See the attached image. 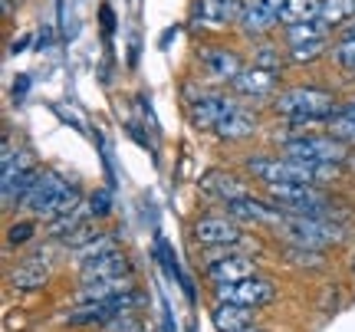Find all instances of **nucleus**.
Listing matches in <instances>:
<instances>
[{"instance_id":"0eeeda50","label":"nucleus","mask_w":355,"mask_h":332,"mask_svg":"<svg viewBox=\"0 0 355 332\" xmlns=\"http://www.w3.org/2000/svg\"><path fill=\"white\" fill-rule=\"evenodd\" d=\"M191 241L201 247H237L243 241V224L224 214H201L191 224Z\"/></svg>"},{"instance_id":"393cba45","label":"nucleus","mask_w":355,"mask_h":332,"mask_svg":"<svg viewBox=\"0 0 355 332\" xmlns=\"http://www.w3.org/2000/svg\"><path fill=\"white\" fill-rule=\"evenodd\" d=\"M329 50V40H309V43H293L286 46L290 53V63L293 66H306V63H316L322 53Z\"/></svg>"},{"instance_id":"412c9836","label":"nucleus","mask_w":355,"mask_h":332,"mask_svg":"<svg viewBox=\"0 0 355 332\" xmlns=\"http://www.w3.org/2000/svg\"><path fill=\"white\" fill-rule=\"evenodd\" d=\"M319 20L329 26L332 33H336V30H345V26L355 20V0H322Z\"/></svg>"},{"instance_id":"f8f14e48","label":"nucleus","mask_w":355,"mask_h":332,"mask_svg":"<svg viewBox=\"0 0 355 332\" xmlns=\"http://www.w3.org/2000/svg\"><path fill=\"white\" fill-rule=\"evenodd\" d=\"M204 273H207V283H211V286H217V283H241L257 273V260L247 254H237L234 247H224L220 256L211 260Z\"/></svg>"},{"instance_id":"2f4dec72","label":"nucleus","mask_w":355,"mask_h":332,"mask_svg":"<svg viewBox=\"0 0 355 332\" xmlns=\"http://www.w3.org/2000/svg\"><path fill=\"white\" fill-rule=\"evenodd\" d=\"M247 332H266V329H263V326H250V329H247Z\"/></svg>"},{"instance_id":"2eb2a0df","label":"nucleus","mask_w":355,"mask_h":332,"mask_svg":"<svg viewBox=\"0 0 355 332\" xmlns=\"http://www.w3.org/2000/svg\"><path fill=\"white\" fill-rule=\"evenodd\" d=\"M119 277H132V260L122 250H109V254L79 260V283H96V280H119Z\"/></svg>"},{"instance_id":"9d476101","label":"nucleus","mask_w":355,"mask_h":332,"mask_svg":"<svg viewBox=\"0 0 355 332\" xmlns=\"http://www.w3.org/2000/svg\"><path fill=\"white\" fill-rule=\"evenodd\" d=\"M237 105H241V99H237L234 92H207L204 99L188 105V122L198 128V132H214Z\"/></svg>"},{"instance_id":"6ab92c4d","label":"nucleus","mask_w":355,"mask_h":332,"mask_svg":"<svg viewBox=\"0 0 355 332\" xmlns=\"http://www.w3.org/2000/svg\"><path fill=\"white\" fill-rule=\"evenodd\" d=\"M46 280H50V267L40 256L24 260V263H17L10 270V283L17 290H40V286H46Z\"/></svg>"},{"instance_id":"f257e3e1","label":"nucleus","mask_w":355,"mask_h":332,"mask_svg":"<svg viewBox=\"0 0 355 332\" xmlns=\"http://www.w3.org/2000/svg\"><path fill=\"white\" fill-rule=\"evenodd\" d=\"M336 109H339L336 92L322 89V86H290V89H279L273 99V112L283 119V125L290 132L326 125Z\"/></svg>"},{"instance_id":"20e7f679","label":"nucleus","mask_w":355,"mask_h":332,"mask_svg":"<svg viewBox=\"0 0 355 332\" xmlns=\"http://www.w3.org/2000/svg\"><path fill=\"white\" fill-rule=\"evenodd\" d=\"M266 198L283 211V214H309V218H332L336 214V198L322 191V184H266Z\"/></svg>"},{"instance_id":"bb28decb","label":"nucleus","mask_w":355,"mask_h":332,"mask_svg":"<svg viewBox=\"0 0 355 332\" xmlns=\"http://www.w3.org/2000/svg\"><path fill=\"white\" fill-rule=\"evenodd\" d=\"M109 250H119V243H115V237H112V234H99L96 241L83 243V247L76 250V256H79V260H89V256L109 254Z\"/></svg>"},{"instance_id":"423d86ee","label":"nucleus","mask_w":355,"mask_h":332,"mask_svg":"<svg viewBox=\"0 0 355 332\" xmlns=\"http://www.w3.org/2000/svg\"><path fill=\"white\" fill-rule=\"evenodd\" d=\"M214 299H224V303H237V306H250V309H266L273 299H277V283L254 273L241 283H217L211 286Z\"/></svg>"},{"instance_id":"4468645a","label":"nucleus","mask_w":355,"mask_h":332,"mask_svg":"<svg viewBox=\"0 0 355 332\" xmlns=\"http://www.w3.org/2000/svg\"><path fill=\"white\" fill-rule=\"evenodd\" d=\"M234 220H241V224H254V227H279L283 224V211H279L273 201H260L254 194H247V198H237V201H230L224 204Z\"/></svg>"},{"instance_id":"1a4fd4ad","label":"nucleus","mask_w":355,"mask_h":332,"mask_svg":"<svg viewBox=\"0 0 355 332\" xmlns=\"http://www.w3.org/2000/svg\"><path fill=\"white\" fill-rule=\"evenodd\" d=\"M198 63H201L204 79H211L217 86H230L243 73V66H247L241 53L230 50V46H201Z\"/></svg>"},{"instance_id":"7c9ffc66","label":"nucleus","mask_w":355,"mask_h":332,"mask_svg":"<svg viewBox=\"0 0 355 332\" xmlns=\"http://www.w3.org/2000/svg\"><path fill=\"white\" fill-rule=\"evenodd\" d=\"M349 273H352V280H355V250H352V256H349Z\"/></svg>"},{"instance_id":"4be33fe9","label":"nucleus","mask_w":355,"mask_h":332,"mask_svg":"<svg viewBox=\"0 0 355 332\" xmlns=\"http://www.w3.org/2000/svg\"><path fill=\"white\" fill-rule=\"evenodd\" d=\"M132 290V280L128 277H119V280H96V283H83V293L79 299L83 303H92V299H109V296H122Z\"/></svg>"},{"instance_id":"6e6552de","label":"nucleus","mask_w":355,"mask_h":332,"mask_svg":"<svg viewBox=\"0 0 355 332\" xmlns=\"http://www.w3.org/2000/svg\"><path fill=\"white\" fill-rule=\"evenodd\" d=\"M230 92L241 103H273L279 92V73L260 69V66H243V73L230 82Z\"/></svg>"},{"instance_id":"5701e85b","label":"nucleus","mask_w":355,"mask_h":332,"mask_svg":"<svg viewBox=\"0 0 355 332\" xmlns=\"http://www.w3.org/2000/svg\"><path fill=\"white\" fill-rule=\"evenodd\" d=\"M329 37H332V30L322 24V20L283 26V46H293V43H309V40H329Z\"/></svg>"},{"instance_id":"dca6fc26","label":"nucleus","mask_w":355,"mask_h":332,"mask_svg":"<svg viewBox=\"0 0 355 332\" xmlns=\"http://www.w3.org/2000/svg\"><path fill=\"white\" fill-rule=\"evenodd\" d=\"M201 191L211 198V201H220V204H230L237 198H247L250 194V184L243 178H237L234 171H207L201 178Z\"/></svg>"},{"instance_id":"b1692460","label":"nucleus","mask_w":355,"mask_h":332,"mask_svg":"<svg viewBox=\"0 0 355 332\" xmlns=\"http://www.w3.org/2000/svg\"><path fill=\"white\" fill-rule=\"evenodd\" d=\"M254 66L270 69V73H283L290 66V53H286V46L279 50V43H260L254 50Z\"/></svg>"},{"instance_id":"c756f323","label":"nucleus","mask_w":355,"mask_h":332,"mask_svg":"<svg viewBox=\"0 0 355 332\" xmlns=\"http://www.w3.org/2000/svg\"><path fill=\"white\" fill-rule=\"evenodd\" d=\"M112 332H141V322L135 316H122V320L112 326Z\"/></svg>"},{"instance_id":"cd10ccee","label":"nucleus","mask_w":355,"mask_h":332,"mask_svg":"<svg viewBox=\"0 0 355 332\" xmlns=\"http://www.w3.org/2000/svg\"><path fill=\"white\" fill-rule=\"evenodd\" d=\"M33 234H37V218H24V220H13L10 227H7V243H17V247H20V243H26L30 241V237H33Z\"/></svg>"},{"instance_id":"c85d7f7f","label":"nucleus","mask_w":355,"mask_h":332,"mask_svg":"<svg viewBox=\"0 0 355 332\" xmlns=\"http://www.w3.org/2000/svg\"><path fill=\"white\" fill-rule=\"evenodd\" d=\"M105 211H109V194L96 191L92 198H89V214H92V218H102Z\"/></svg>"},{"instance_id":"ddd939ff","label":"nucleus","mask_w":355,"mask_h":332,"mask_svg":"<svg viewBox=\"0 0 355 332\" xmlns=\"http://www.w3.org/2000/svg\"><path fill=\"white\" fill-rule=\"evenodd\" d=\"M247 0H198L194 3V26L204 30H227L241 24Z\"/></svg>"},{"instance_id":"39448f33","label":"nucleus","mask_w":355,"mask_h":332,"mask_svg":"<svg viewBox=\"0 0 355 332\" xmlns=\"http://www.w3.org/2000/svg\"><path fill=\"white\" fill-rule=\"evenodd\" d=\"M279 234L300 250H326L343 241V227L332 218H309V214H283Z\"/></svg>"},{"instance_id":"9b49d317","label":"nucleus","mask_w":355,"mask_h":332,"mask_svg":"<svg viewBox=\"0 0 355 332\" xmlns=\"http://www.w3.org/2000/svg\"><path fill=\"white\" fill-rule=\"evenodd\" d=\"M279 13H283V0H247L237 30H241L247 40L266 37L270 30L279 26Z\"/></svg>"},{"instance_id":"aec40b11","label":"nucleus","mask_w":355,"mask_h":332,"mask_svg":"<svg viewBox=\"0 0 355 332\" xmlns=\"http://www.w3.org/2000/svg\"><path fill=\"white\" fill-rule=\"evenodd\" d=\"M322 0H283V13H279V26H296L319 20Z\"/></svg>"},{"instance_id":"f03ea898","label":"nucleus","mask_w":355,"mask_h":332,"mask_svg":"<svg viewBox=\"0 0 355 332\" xmlns=\"http://www.w3.org/2000/svg\"><path fill=\"white\" fill-rule=\"evenodd\" d=\"M83 204V191L60 171H40L30 198L24 201V211L37 220H56L60 214H69Z\"/></svg>"},{"instance_id":"a211bd4d","label":"nucleus","mask_w":355,"mask_h":332,"mask_svg":"<svg viewBox=\"0 0 355 332\" xmlns=\"http://www.w3.org/2000/svg\"><path fill=\"white\" fill-rule=\"evenodd\" d=\"M254 313L250 306H237V303H224V299H214L211 306V322H214L217 332H247L254 326Z\"/></svg>"},{"instance_id":"a878e982","label":"nucleus","mask_w":355,"mask_h":332,"mask_svg":"<svg viewBox=\"0 0 355 332\" xmlns=\"http://www.w3.org/2000/svg\"><path fill=\"white\" fill-rule=\"evenodd\" d=\"M332 60H336V66L343 69V73H349V76H355V37H345L332 46Z\"/></svg>"},{"instance_id":"7ed1b4c3","label":"nucleus","mask_w":355,"mask_h":332,"mask_svg":"<svg viewBox=\"0 0 355 332\" xmlns=\"http://www.w3.org/2000/svg\"><path fill=\"white\" fill-rule=\"evenodd\" d=\"M279 155L296 158V161H316V165H349L352 148L343 139H336L329 128L326 132H286L279 135Z\"/></svg>"},{"instance_id":"f3484780","label":"nucleus","mask_w":355,"mask_h":332,"mask_svg":"<svg viewBox=\"0 0 355 332\" xmlns=\"http://www.w3.org/2000/svg\"><path fill=\"white\" fill-rule=\"evenodd\" d=\"M257 128H260V115L241 103L227 119H224V122H220V125L214 128V135L220 141H247V139H254L257 135Z\"/></svg>"},{"instance_id":"473e14b6","label":"nucleus","mask_w":355,"mask_h":332,"mask_svg":"<svg viewBox=\"0 0 355 332\" xmlns=\"http://www.w3.org/2000/svg\"><path fill=\"white\" fill-rule=\"evenodd\" d=\"M349 161H352V165H355V148H352V158H349Z\"/></svg>"}]
</instances>
